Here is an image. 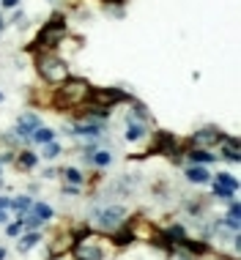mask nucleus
I'll list each match as a JSON object with an SVG mask.
<instances>
[{"label": "nucleus", "mask_w": 241, "mask_h": 260, "mask_svg": "<svg viewBox=\"0 0 241 260\" xmlns=\"http://www.w3.org/2000/svg\"><path fill=\"white\" fill-rule=\"evenodd\" d=\"M91 82L88 80H82V77H69L66 82H61L58 88H52V96H49V107L52 110H61V112H66V110H77V107H82L85 102H88V96H91Z\"/></svg>", "instance_id": "nucleus-1"}, {"label": "nucleus", "mask_w": 241, "mask_h": 260, "mask_svg": "<svg viewBox=\"0 0 241 260\" xmlns=\"http://www.w3.org/2000/svg\"><path fill=\"white\" fill-rule=\"evenodd\" d=\"M126 121H140V123H148L151 126V112H148V107L143 102H137V99H129L126 102Z\"/></svg>", "instance_id": "nucleus-14"}, {"label": "nucleus", "mask_w": 241, "mask_h": 260, "mask_svg": "<svg viewBox=\"0 0 241 260\" xmlns=\"http://www.w3.org/2000/svg\"><path fill=\"white\" fill-rule=\"evenodd\" d=\"M6 22L19 25V27H27V14H25V11H14V17H11V19H6Z\"/></svg>", "instance_id": "nucleus-25"}, {"label": "nucleus", "mask_w": 241, "mask_h": 260, "mask_svg": "<svg viewBox=\"0 0 241 260\" xmlns=\"http://www.w3.org/2000/svg\"><path fill=\"white\" fill-rule=\"evenodd\" d=\"M132 96L126 93V90H120V88H91V96H88V102L91 104H99V107H104V110H112V107H118V104H126Z\"/></svg>", "instance_id": "nucleus-7"}, {"label": "nucleus", "mask_w": 241, "mask_h": 260, "mask_svg": "<svg viewBox=\"0 0 241 260\" xmlns=\"http://www.w3.org/2000/svg\"><path fill=\"white\" fill-rule=\"evenodd\" d=\"M14 165L19 167V170H36V165H39V153L36 151H31V148H19L17 151V156H14Z\"/></svg>", "instance_id": "nucleus-17"}, {"label": "nucleus", "mask_w": 241, "mask_h": 260, "mask_svg": "<svg viewBox=\"0 0 241 260\" xmlns=\"http://www.w3.org/2000/svg\"><path fill=\"white\" fill-rule=\"evenodd\" d=\"M31 211H33V214H36V216H39V219L44 222V224L55 219V208L49 206V203H44V200H33V206H31Z\"/></svg>", "instance_id": "nucleus-20"}, {"label": "nucleus", "mask_w": 241, "mask_h": 260, "mask_svg": "<svg viewBox=\"0 0 241 260\" xmlns=\"http://www.w3.org/2000/svg\"><path fill=\"white\" fill-rule=\"evenodd\" d=\"M9 222H11V211H0V224L6 228Z\"/></svg>", "instance_id": "nucleus-29"}, {"label": "nucleus", "mask_w": 241, "mask_h": 260, "mask_svg": "<svg viewBox=\"0 0 241 260\" xmlns=\"http://www.w3.org/2000/svg\"><path fill=\"white\" fill-rule=\"evenodd\" d=\"M217 148H219L217 156L228 159L230 165H238V161H241V145H238V140L233 137V135H225V132H222V137H219Z\"/></svg>", "instance_id": "nucleus-10"}, {"label": "nucleus", "mask_w": 241, "mask_h": 260, "mask_svg": "<svg viewBox=\"0 0 241 260\" xmlns=\"http://www.w3.org/2000/svg\"><path fill=\"white\" fill-rule=\"evenodd\" d=\"M41 241H44V233H41V230H22V233L17 236V252L27 255V252H33Z\"/></svg>", "instance_id": "nucleus-13"}, {"label": "nucleus", "mask_w": 241, "mask_h": 260, "mask_svg": "<svg viewBox=\"0 0 241 260\" xmlns=\"http://www.w3.org/2000/svg\"><path fill=\"white\" fill-rule=\"evenodd\" d=\"M82 189H85V186H74V184H63V186H61V194H63V198H80V194H82Z\"/></svg>", "instance_id": "nucleus-24"}, {"label": "nucleus", "mask_w": 241, "mask_h": 260, "mask_svg": "<svg viewBox=\"0 0 241 260\" xmlns=\"http://www.w3.org/2000/svg\"><path fill=\"white\" fill-rule=\"evenodd\" d=\"M0 189H6V181H3V175H0Z\"/></svg>", "instance_id": "nucleus-32"}, {"label": "nucleus", "mask_w": 241, "mask_h": 260, "mask_svg": "<svg viewBox=\"0 0 241 260\" xmlns=\"http://www.w3.org/2000/svg\"><path fill=\"white\" fill-rule=\"evenodd\" d=\"M49 260H66V257H63V255H61V257H49Z\"/></svg>", "instance_id": "nucleus-33"}, {"label": "nucleus", "mask_w": 241, "mask_h": 260, "mask_svg": "<svg viewBox=\"0 0 241 260\" xmlns=\"http://www.w3.org/2000/svg\"><path fill=\"white\" fill-rule=\"evenodd\" d=\"M19 0H0V11H9V9H17Z\"/></svg>", "instance_id": "nucleus-28"}, {"label": "nucleus", "mask_w": 241, "mask_h": 260, "mask_svg": "<svg viewBox=\"0 0 241 260\" xmlns=\"http://www.w3.org/2000/svg\"><path fill=\"white\" fill-rule=\"evenodd\" d=\"M6 257H9V249H6V247H0V260H6Z\"/></svg>", "instance_id": "nucleus-30"}, {"label": "nucleus", "mask_w": 241, "mask_h": 260, "mask_svg": "<svg viewBox=\"0 0 241 260\" xmlns=\"http://www.w3.org/2000/svg\"><path fill=\"white\" fill-rule=\"evenodd\" d=\"M63 153V145L58 143V140H52V143H44L41 145V156L39 159H47V161H55Z\"/></svg>", "instance_id": "nucleus-23"}, {"label": "nucleus", "mask_w": 241, "mask_h": 260, "mask_svg": "<svg viewBox=\"0 0 241 260\" xmlns=\"http://www.w3.org/2000/svg\"><path fill=\"white\" fill-rule=\"evenodd\" d=\"M104 3H126V0H104Z\"/></svg>", "instance_id": "nucleus-31"}, {"label": "nucleus", "mask_w": 241, "mask_h": 260, "mask_svg": "<svg viewBox=\"0 0 241 260\" xmlns=\"http://www.w3.org/2000/svg\"><path fill=\"white\" fill-rule=\"evenodd\" d=\"M66 36H69V19H66V14H55L49 22L41 25L39 36L33 39V44H31V52H39V50L55 52V50H58V44Z\"/></svg>", "instance_id": "nucleus-4"}, {"label": "nucleus", "mask_w": 241, "mask_h": 260, "mask_svg": "<svg viewBox=\"0 0 241 260\" xmlns=\"http://www.w3.org/2000/svg\"><path fill=\"white\" fill-rule=\"evenodd\" d=\"M219 156L214 151H205V148H187L184 151V161H189V165H205L208 167L211 161H217Z\"/></svg>", "instance_id": "nucleus-15"}, {"label": "nucleus", "mask_w": 241, "mask_h": 260, "mask_svg": "<svg viewBox=\"0 0 241 260\" xmlns=\"http://www.w3.org/2000/svg\"><path fill=\"white\" fill-rule=\"evenodd\" d=\"M72 236H74V244H72V257L74 260H104L107 257V249L112 247L107 241V236L94 233V230H88V228L72 230Z\"/></svg>", "instance_id": "nucleus-2"}, {"label": "nucleus", "mask_w": 241, "mask_h": 260, "mask_svg": "<svg viewBox=\"0 0 241 260\" xmlns=\"http://www.w3.org/2000/svg\"><path fill=\"white\" fill-rule=\"evenodd\" d=\"M33 63H36V72L39 77L47 82L49 88H58L61 82H66L69 77H72V66H69V60H63L58 52H33Z\"/></svg>", "instance_id": "nucleus-3"}, {"label": "nucleus", "mask_w": 241, "mask_h": 260, "mask_svg": "<svg viewBox=\"0 0 241 260\" xmlns=\"http://www.w3.org/2000/svg\"><path fill=\"white\" fill-rule=\"evenodd\" d=\"M0 102H3V90H0Z\"/></svg>", "instance_id": "nucleus-34"}, {"label": "nucleus", "mask_w": 241, "mask_h": 260, "mask_svg": "<svg viewBox=\"0 0 241 260\" xmlns=\"http://www.w3.org/2000/svg\"><path fill=\"white\" fill-rule=\"evenodd\" d=\"M211 173L205 165H187L184 167V178H187V184L192 186H208L211 184Z\"/></svg>", "instance_id": "nucleus-11"}, {"label": "nucleus", "mask_w": 241, "mask_h": 260, "mask_svg": "<svg viewBox=\"0 0 241 260\" xmlns=\"http://www.w3.org/2000/svg\"><path fill=\"white\" fill-rule=\"evenodd\" d=\"M129 219V208L120 203H107V206H94L88 211V224H94L102 233H112Z\"/></svg>", "instance_id": "nucleus-5"}, {"label": "nucleus", "mask_w": 241, "mask_h": 260, "mask_svg": "<svg viewBox=\"0 0 241 260\" xmlns=\"http://www.w3.org/2000/svg\"><path fill=\"white\" fill-rule=\"evenodd\" d=\"M39 126H41V118L36 115V112H22V115L17 118V123H14L11 135L19 140V145H22V148H27V145H33L31 137H33V132H36Z\"/></svg>", "instance_id": "nucleus-8"}, {"label": "nucleus", "mask_w": 241, "mask_h": 260, "mask_svg": "<svg viewBox=\"0 0 241 260\" xmlns=\"http://www.w3.org/2000/svg\"><path fill=\"white\" fill-rule=\"evenodd\" d=\"M19 233H22V224H19L17 219H14V222H9V224H6V236H9V238H17Z\"/></svg>", "instance_id": "nucleus-26"}, {"label": "nucleus", "mask_w": 241, "mask_h": 260, "mask_svg": "<svg viewBox=\"0 0 241 260\" xmlns=\"http://www.w3.org/2000/svg\"><path fill=\"white\" fill-rule=\"evenodd\" d=\"M58 175H61V170H58V167H47L41 178H44V181H52V178H58Z\"/></svg>", "instance_id": "nucleus-27"}, {"label": "nucleus", "mask_w": 241, "mask_h": 260, "mask_svg": "<svg viewBox=\"0 0 241 260\" xmlns=\"http://www.w3.org/2000/svg\"><path fill=\"white\" fill-rule=\"evenodd\" d=\"M88 165H91V167H96L99 173L107 170V167L112 165V151H107V148L94 151V153H91V159H88Z\"/></svg>", "instance_id": "nucleus-18"}, {"label": "nucleus", "mask_w": 241, "mask_h": 260, "mask_svg": "<svg viewBox=\"0 0 241 260\" xmlns=\"http://www.w3.org/2000/svg\"><path fill=\"white\" fill-rule=\"evenodd\" d=\"M110 244L115 249H124V247H129V244H134V233H132L129 222H124L118 230H112V233H110Z\"/></svg>", "instance_id": "nucleus-16"}, {"label": "nucleus", "mask_w": 241, "mask_h": 260, "mask_svg": "<svg viewBox=\"0 0 241 260\" xmlns=\"http://www.w3.org/2000/svg\"><path fill=\"white\" fill-rule=\"evenodd\" d=\"M55 135H58V132H55V129H49V126H44V123H41L39 129L33 132L31 143H33V145H44V143H52V140H55Z\"/></svg>", "instance_id": "nucleus-22"}, {"label": "nucleus", "mask_w": 241, "mask_h": 260, "mask_svg": "<svg viewBox=\"0 0 241 260\" xmlns=\"http://www.w3.org/2000/svg\"><path fill=\"white\" fill-rule=\"evenodd\" d=\"M211 192H214L217 200L222 203H230L238 198V178L233 173H214L211 175Z\"/></svg>", "instance_id": "nucleus-6"}, {"label": "nucleus", "mask_w": 241, "mask_h": 260, "mask_svg": "<svg viewBox=\"0 0 241 260\" xmlns=\"http://www.w3.org/2000/svg\"><path fill=\"white\" fill-rule=\"evenodd\" d=\"M31 206H33V198H31L27 192H25V194H14L9 211H11L14 216H17V214H27V211H31Z\"/></svg>", "instance_id": "nucleus-19"}, {"label": "nucleus", "mask_w": 241, "mask_h": 260, "mask_svg": "<svg viewBox=\"0 0 241 260\" xmlns=\"http://www.w3.org/2000/svg\"><path fill=\"white\" fill-rule=\"evenodd\" d=\"M0 173H3V165H0Z\"/></svg>", "instance_id": "nucleus-35"}, {"label": "nucleus", "mask_w": 241, "mask_h": 260, "mask_svg": "<svg viewBox=\"0 0 241 260\" xmlns=\"http://www.w3.org/2000/svg\"><path fill=\"white\" fill-rule=\"evenodd\" d=\"M151 126L148 123H140V121H126V132H124V140L126 143H145L151 140Z\"/></svg>", "instance_id": "nucleus-12"}, {"label": "nucleus", "mask_w": 241, "mask_h": 260, "mask_svg": "<svg viewBox=\"0 0 241 260\" xmlns=\"http://www.w3.org/2000/svg\"><path fill=\"white\" fill-rule=\"evenodd\" d=\"M61 178H63V184L85 186V175H82L80 167H63V170H61Z\"/></svg>", "instance_id": "nucleus-21"}, {"label": "nucleus", "mask_w": 241, "mask_h": 260, "mask_svg": "<svg viewBox=\"0 0 241 260\" xmlns=\"http://www.w3.org/2000/svg\"><path fill=\"white\" fill-rule=\"evenodd\" d=\"M219 137H222V129H217V126H200L197 132L189 135L187 148H205V151H211V148H217Z\"/></svg>", "instance_id": "nucleus-9"}]
</instances>
